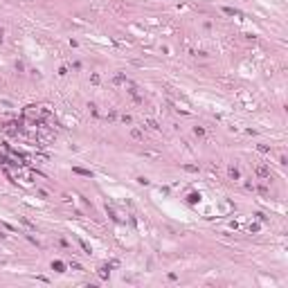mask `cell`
<instances>
[{"instance_id": "obj_1", "label": "cell", "mask_w": 288, "mask_h": 288, "mask_svg": "<svg viewBox=\"0 0 288 288\" xmlns=\"http://www.w3.org/2000/svg\"><path fill=\"white\" fill-rule=\"evenodd\" d=\"M257 174L261 176V178H270V169L263 167V165H259V167H257Z\"/></svg>"}, {"instance_id": "obj_2", "label": "cell", "mask_w": 288, "mask_h": 288, "mask_svg": "<svg viewBox=\"0 0 288 288\" xmlns=\"http://www.w3.org/2000/svg\"><path fill=\"white\" fill-rule=\"evenodd\" d=\"M52 270H56V272H65V263H63V261H54V263H52Z\"/></svg>"}, {"instance_id": "obj_3", "label": "cell", "mask_w": 288, "mask_h": 288, "mask_svg": "<svg viewBox=\"0 0 288 288\" xmlns=\"http://www.w3.org/2000/svg\"><path fill=\"white\" fill-rule=\"evenodd\" d=\"M99 275H101V279H106V277L110 275V266H101L99 268Z\"/></svg>"}, {"instance_id": "obj_4", "label": "cell", "mask_w": 288, "mask_h": 288, "mask_svg": "<svg viewBox=\"0 0 288 288\" xmlns=\"http://www.w3.org/2000/svg\"><path fill=\"white\" fill-rule=\"evenodd\" d=\"M223 12H225L227 16H243L241 12H239V9H232V7H225V9H223Z\"/></svg>"}, {"instance_id": "obj_5", "label": "cell", "mask_w": 288, "mask_h": 288, "mask_svg": "<svg viewBox=\"0 0 288 288\" xmlns=\"http://www.w3.org/2000/svg\"><path fill=\"white\" fill-rule=\"evenodd\" d=\"M227 174H230V178H232V180H239V169L236 167H230Z\"/></svg>"}, {"instance_id": "obj_6", "label": "cell", "mask_w": 288, "mask_h": 288, "mask_svg": "<svg viewBox=\"0 0 288 288\" xmlns=\"http://www.w3.org/2000/svg\"><path fill=\"white\" fill-rule=\"evenodd\" d=\"M198 200H200V194H189L187 203H191V205H194V203H198Z\"/></svg>"}, {"instance_id": "obj_7", "label": "cell", "mask_w": 288, "mask_h": 288, "mask_svg": "<svg viewBox=\"0 0 288 288\" xmlns=\"http://www.w3.org/2000/svg\"><path fill=\"white\" fill-rule=\"evenodd\" d=\"M74 174H79V176H90V171H88V169H74Z\"/></svg>"}]
</instances>
